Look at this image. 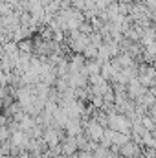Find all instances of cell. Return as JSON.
Returning <instances> with one entry per match:
<instances>
[{"mask_svg": "<svg viewBox=\"0 0 156 158\" xmlns=\"http://www.w3.org/2000/svg\"><path fill=\"white\" fill-rule=\"evenodd\" d=\"M61 149H63V155L64 156H70V155H76L79 151L77 145V136H72V134H66L61 142Z\"/></svg>", "mask_w": 156, "mask_h": 158, "instance_id": "1", "label": "cell"}]
</instances>
